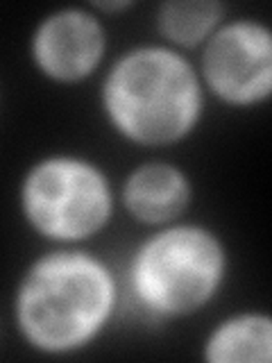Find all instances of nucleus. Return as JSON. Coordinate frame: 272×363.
<instances>
[{
    "mask_svg": "<svg viewBox=\"0 0 272 363\" xmlns=\"http://www.w3.org/2000/svg\"><path fill=\"white\" fill-rule=\"evenodd\" d=\"M116 302V275L105 261L82 250H55L23 272L14 315L34 350L62 357L94 343Z\"/></svg>",
    "mask_w": 272,
    "mask_h": 363,
    "instance_id": "nucleus-1",
    "label": "nucleus"
},
{
    "mask_svg": "<svg viewBox=\"0 0 272 363\" xmlns=\"http://www.w3.org/2000/svg\"><path fill=\"white\" fill-rule=\"evenodd\" d=\"M100 100L123 139L139 145H173L198 128L204 86L184 55L150 43L123 52L111 64Z\"/></svg>",
    "mask_w": 272,
    "mask_h": 363,
    "instance_id": "nucleus-2",
    "label": "nucleus"
},
{
    "mask_svg": "<svg viewBox=\"0 0 272 363\" xmlns=\"http://www.w3.org/2000/svg\"><path fill=\"white\" fill-rule=\"evenodd\" d=\"M227 275L220 236L202 225L170 223L139 245L130 264V289L147 313L186 318L207 306Z\"/></svg>",
    "mask_w": 272,
    "mask_h": 363,
    "instance_id": "nucleus-3",
    "label": "nucleus"
},
{
    "mask_svg": "<svg viewBox=\"0 0 272 363\" xmlns=\"http://www.w3.org/2000/svg\"><path fill=\"white\" fill-rule=\"evenodd\" d=\"M18 204L37 234L57 243H79L107 227L113 193L98 164L75 155H50L30 166Z\"/></svg>",
    "mask_w": 272,
    "mask_h": 363,
    "instance_id": "nucleus-4",
    "label": "nucleus"
},
{
    "mask_svg": "<svg viewBox=\"0 0 272 363\" xmlns=\"http://www.w3.org/2000/svg\"><path fill=\"white\" fill-rule=\"evenodd\" d=\"M202 82L232 107H254L272 91V34L254 18L220 23L202 50Z\"/></svg>",
    "mask_w": 272,
    "mask_h": 363,
    "instance_id": "nucleus-5",
    "label": "nucleus"
},
{
    "mask_svg": "<svg viewBox=\"0 0 272 363\" xmlns=\"http://www.w3.org/2000/svg\"><path fill=\"white\" fill-rule=\"evenodd\" d=\"M107 34L96 14L82 7L57 9L32 34L30 52L39 73L60 84H77L105 60Z\"/></svg>",
    "mask_w": 272,
    "mask_h": 363,
    "instance_id": "nucleus-6",
    "label": "nucleus"
},
{
    "mask_svg": "<svg viewBox=\"0 0 272 363\" xmlns=\"http://www.w3.org/2000/svg\"><path fill=\"white\" fill-rule=\"evenodd\" d=\"M193 189L181 168L166 162L136 166L123 184V202L134 220L170 225L188 209Z\"/></svg>",
    "mask_w": 272,
    "mask_h": 363,
    "instance_id": "nucleus-7",
    "label": "nucleus"
},
{
    "mask_svg": "<svg viewBox=\"0 0 272 363\" xmlns=\"http://www.w3.org/2000/svg\"><path fill=\"white\" fill-rule=\"evenodd\" d=\"M209 363H268L272 359V320L266 313H236L218 323L204 340Z\"/></svg>",
    "mask_w": 272,
    "mask_h": 363,
    "instance_id": "nucleus-8",
    "label": "nucleus"
},
{
    "mask_svg": "<svg viewBox=\"0 0 272 363\" xmlns=\"http://www.w3.org/2000/svg\"><path fill=\"white\" fill-rule=\"evenodd\" d=\"M225 7L213 0H168L157 11L159 34L179 48L202 45L222 23Z\"/></svg>",
    "mask_w": 272,
    "mask_h": 363,
    "instance_id": "nucleus-9",
    "label": "nucleus"
},
{
    "mask_svg": "<svg viewBox=\"0 0 272 363\" xmlns=\"http://www.w3.org/2000/svg\"><path fill=\"white\" fill-rule=\"evenodd\" d=\"M96 9H100V11H123V9H130L132 7V3H128V0H120V3H96L94 5Z\"/></svg>",
    "mask_w": 272,
    "mask_h": 363,
    "instance_id": "nucleus-10",
    "label": "nucleus"
}]
</instances>
